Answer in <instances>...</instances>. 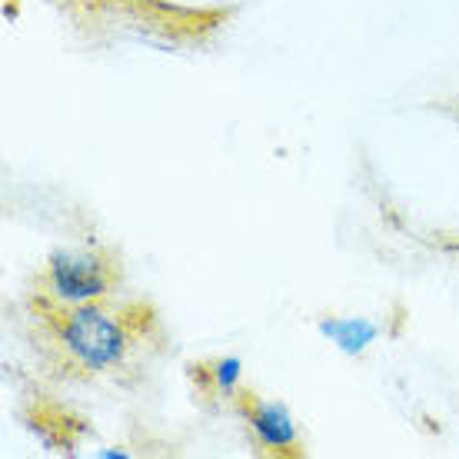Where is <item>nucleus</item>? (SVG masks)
Returning a JSON list of instances; mask_svg holds the SVG:
<instances>
[{
	"mask_svg": "<svg viewBox=\"0 0 459 459\" xmlns=\"http://www.w3.org/2000/svg\"><path fill=\"white\" fill-rule=\"evenodd\" d=\"M316 330L346 356H363L379 340V323L369 316H326Z\"/></svg>",
	"mask_w": 459,
	"mask_h": 459,
	"instance_id": "4",
	"label": "nucleus"
},
{
	"mask_svg": "<svg viewBox=\"0 0 459 459\" xmlns=\"http://www.w3.org/2000/svg\"><path fill=\"white\" fill-rule=\"evenodd\" d=\"M196 377L207 379V393L217 396V400H237L240 396V379H243V363L240 356H220V359H210L204 367H194Z\"/></svg>",
	"mask_w": 459,
	"mask_h": 459,
	"instance_id": "5",
	"label": "nucleus"
},
{
	"mask_svg": "<svg viewBox=\"0 0 459 459\" xmlns=\"http://www.w3.org/2000/svg\"><path fill=\"white\" fill-rule=\"evenodd\" d=\"M117 266L100 250H54L47 256L44 273H40V303L54 307H77L107 299L117 287Z\"/></svg>",
	"mask_w": 459,
	"mask_h": 459,
	"instance_id": "2",
	"label": "nucleus"
},
{
	"mask_svg": "<svg viewBox=\"0 0 459 459\" xmlns=\"http://www.w3.org/2000/svg\"><path fill=\"white\" fill-rule=\"evenodd\" d=\"M233 410L247 423L256 446L270 456H303V439H299L297 420L280 400H266L260 393L240 390L233 400Z\"/></svg>",
	"mask_w": 459,
	"mask_h": 459,
	"instance_id": "3",
	"label": "nucleus"
},
{
	"mask_svg": "<svg viewBox=\"0 0 459 459\" xmlns=\"http://www.w3.org/2000/svg\"><path fill=\"white\" fill-rule=\"evenodd\" d=\"M97 456H130V453H126V449H114V446H107V449H97Z\"/></svg>",
	"mask_w": 459,
	"mask_h": 459,
	"instance_id": "6",
	"label": "nucleus"
},
{
	"mask_svg": "<svg viewBox=\"0 0 459 459\" xmlns=\"http://www.w3.org/2000/svg\"><path fill=\"white\" fill-rule=\"evenodd\" d=\"M44 326L64 367L81 377H107L126 367L130 353L140 343V320H130L124 310L104 307V299L54 307L40 303Z\"/></svg>",
	"mask_w": 459,
	"mask_h": 459,
	"instance_id": "1",
	"label": "nucleus"
}]
</instances>
